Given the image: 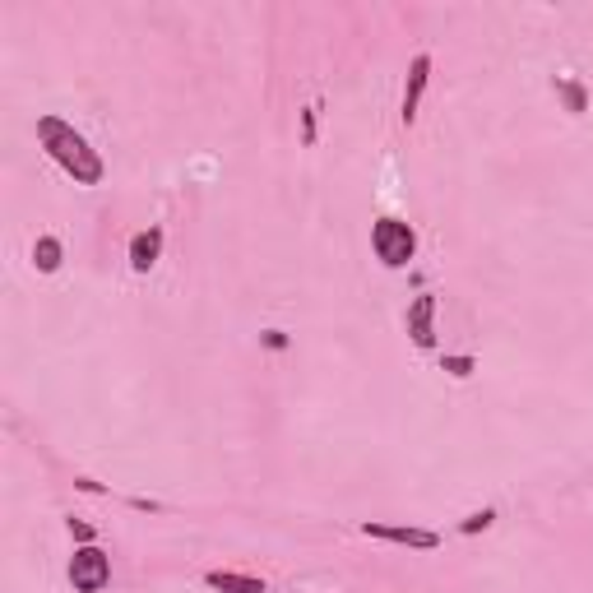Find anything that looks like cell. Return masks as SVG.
I'll list each match as a JSON object with an SVG mask.
<instances>
[{
	"mask_svg": "<svg viewBox=\"0 0 593 593\" xmlns=\"http://www.w3.org/2000/svg\"><path fill=\"white\" fill-rule=\"evenodd\" d=\"M366 538H380V543H399V547H417V552H431L441 543V533L431 529H413V524H362Z\"/></svg>",
	"mask_w": 593,
	"mask_h": 593,
	"instance_id": "4",
	"label": "cell"
},
{
	"mask_svg": "<svg viewBox=\"0 0 593 593\" xmlns=\"http://www.w3.org/2000/svg\"><path fill=\"white\" fill-rule=\"evenodd\" d=\"M445 371H450V376H468V371H473V357H445Z\"/></svg>",
	"mask_w": 593,
	"mask_h": 593,
	"instance_id": "12",
	"label": "cell"
},
{
	"mask_svg": "<svg viewBox=\"0 0 593 593\" xmlns=\"http://www.w3.org/2000/svg\"><path fill=\"white\" fill-rule=\"evenodd\" d=\"M204 584L218 593H265V580H255V575H237V570H209Z\"/></svg>",
	"mask_w": 593,
	"mask_h": 593,
	"instance_id": "8",
	"label": "cell"
},
{
	"mask_svg": "<svg viewBox=\"0 0 593 593\" xmlns=\"http://www.w3.org/2000/svg\"><path fill=\"white\" fill-rule=\"evenodd\" d=\"M158 255H163V228L135 232V241H130V269H135V274H149V269L158 265Z\"/></svg>",
	"mask_w": 593,
	"mask_h": 593,
	"instance_id": "6",
	"label": "cell"
},
{
	"mask_svg": "<svg viewBox=\"0 0 593 593\" xmlns=\"http://www.w3.org/2000/svg\"><path fill=\"white\" fill-rule=\"evenodd\" d=\"M427 79H431V56H417L413 70H408V89H404V126H413L417 121V102H422V93H427Z\"/></svg>",
	"mask_w": 593,
	"mask_h": 593,
	"instance_id": "7",
	"label": "cell"
},
{
	"mask_svg": "<svg viewBox=\"0 0 593 593\" xmlns=\"http://www.w3.org/2000/svg\"><path fill=\"white\" fill-rule=\"evenodd\" d=\"M107 580H112V561H107V552L102 547H79L75 556H70V584H75L79 593H102L107 589Z\"/></svg>",
	"mask_w": 593,
	"mask_h": 593,
	"instance_id": "3",
	"label": "cell"
},
{
	"mask_svg": "<svg viewBox=\"0 0 593 593\" xmlns=\"http://www.w3.org/2000/svg\"><path fill=\"white\" fill-rule=\"evenodd\" d=\"M371 246H376V260L385 269H404L417 251V232L408 228L404 218H376L371 228Z\"/></svg>",
	"mask_w": 593,
	"mask_h": 593,
	"instance_id": "2",
	"label": "cell"
},
{
	"mask_svg": "<svg viewBox=\"0 0 593 593\" xmlns=\"http://www.w3.org/2000/svg\"><path fill=\"white\" fill-rule=\"evenodd\" d=\"M408 334L417 348H436V297L431 292L413 297V306H408Z\"/></svg>",
	"mask_w": 593,
	"mask_h": 593,
	"instance_id": "5",
	"label": "cell"
},
{
	"mask_svg": "<svg viewBox=\"0 0 593 593\" xmlns=\"http://www.w3.org/2000/svg\"><path fill=\"white\" fill-rule=\"evenodd\" d=\"M492 510H482V515H468L464 524H459V533H478V529H487V524H492Z\"/></svg>",
	"mask_w": 593,
	"mask_h": 593,
	"instance_id": "11",
	"label": "cell"
},
{
	"mask_svg": "<svg viewBox=\"0 0 593 593\" xmlns=\"http://www.w3.org/2000/svg\"><path fill=\"white\" fill-rule=\"evenodd\" d=\"M33 265H38L42 274H56V269H61V241L38 237V246H33Z\"/></svg>",
	"mask_w": 593,
	"mask_h": 593,
	"instance_id": "9",
	"label": "cell"
},
{
	"mask_svg": "<svg viewBox=\"0 0 593 593\" xmlns=\"http://www.w3.org/2000/svg\"><path fill=\"white\" fill-rule=\"evenodd\" d=\"M70 533H75V538H84V543H93V529L84 524V519H70Z\"/></svg>",
	"mask_w": 593,
	"mask_h": 593,
	"instance_id": "13",
	"label": "cell"
},
{
	"mask_svg": "<svg viewBox=\"0 0 593 593\" xmlns=\"http://www.w3.org/2000/svg\"><path fill=\"white\" fill-rule=\"evenodd\" d=\"M556 84H561V93H566L570 112H584V89H580V84H570V79H556Z\"/></svg>",
	"mask_w": 593,
	"mask_h": 593,
	"instance_id": "10",
	"label": "cell"
},
{
	"mask_svg": "<svg viewBox=\"0 0 593 593\" xmlns=\"http://www.w3.org/2000/svg\"><path fill=\"white\" fill-rule=\"evenodd\" d=\"M38 139L42 149L51 153V163L65 167L79 186H98L102 181V158L89 149V139L79 135L75 126H65L61 116H38Z\"/></svg>",
	"mask_w": 593,
	"mask_h": 593,
	"instance_id": "1",
	"label": "cell"
}]
</instances>
